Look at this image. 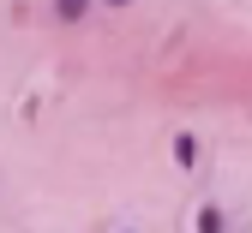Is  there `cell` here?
<instances>
[{
    "instance_id": "obj_3",
    "label": "cell",
    "mask_w": 252,
    "mask_h": 233,
    "mask_svg": "<svg viewBox=\"0 0 252 233\" xmlns=\"http://www.w3.org/2000/svg\"><path fill=\"white\" fill-rule=\"evenodd\" d=\"M174 161H180V168H198V138H192V131L174 138Z\"/></svg>"
},
{
    "instance_id": "obj_4",
    "label": "cell",
    "mask_w": 252,
    "mask_h": 233,
    "mask_svg": "<svg viewBox=\"0 0 252 233\" xmlns=\"http://www.w3.org/2000/svg\"><path fill=\"white\" fill-rule=\"evenodd\" d=\"M96 6H132V0H96Z\"/></svg>"
},
{
    "instance_id": "obj_1",
    "label": "cell",
    "mask_w": 252,
    "mask_h": 233,
    "mask_svg": "<svg viewBox=\"0 0 252 233\" xmlns=\"http://www.w3.org/2000/svg\"><path fill=\"white\" fill-rule=\"evenodd\" d=\"M192 233H228V215H222V204H198V215H192Z\"/></svg>"
},
{
    "instance_id": "obj_2",
    "label": "cell",
    "mask_w": 252,
    "mask_h": 233,
    "mask_svg": "<svg viewBox=\"0 0 252 233\" xmlns=\"http://www.w3.org/2000/svg\"><path fill=\"white\" fill-rule=\"evenodd\" d=\"M90 6H96V0H54V18H60V24H78Z\"/></svg>"
},
{
    "instance_id": "obj_5",
    "label": "cell",
    "mask_w": 252,
    "mask_h": 233,
    "mask_svg": "<svg viewBox=\"0 0 252 233\" xmlns=\"http://www.w3.org/2000/svg\"><path fill=\"white\" fill-rule=\"evenodd\" d=\"M120 233H132V227H120Z\"/></svg>"
}]
</instances>
